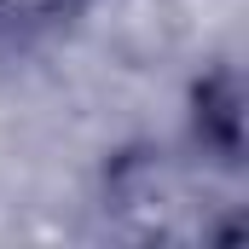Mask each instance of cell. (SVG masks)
I'll return each instance as SVG.
<instances>
[{
  "instance_id": "1",
  "label": "cell",
  "mask_w": 249,
  "mask_h": 249,
  "mask_svg": "<svg viewBox=\"0 0 249 249\" xmlns=\"http://www.w3.org/2000/svg\"><path fill=\"white\" fill-rule=\"evenodd\" d=\"M105 197H110L105 209L122 214V226L133 238H162V244H174V238H209V226L197 214L203 197L191 186V174L174 157H162V151H133L122 162H110Z\"/></svg>"
},
{
  "instance_id": "2",
  "label": "cell",
  "mask_w": 249,
  "mask_h": 249,
  "mask_svg": "<svg viewBox=\"0 0 249 249\" xmlns=\"http://www.w3.org/2000/svg\"><path fill=\"white\" fill-rule=\"evenodd\" d=\"M81 0H0V41H29L41 29L64 23Z\"/></svg>"
}]
</instances>
